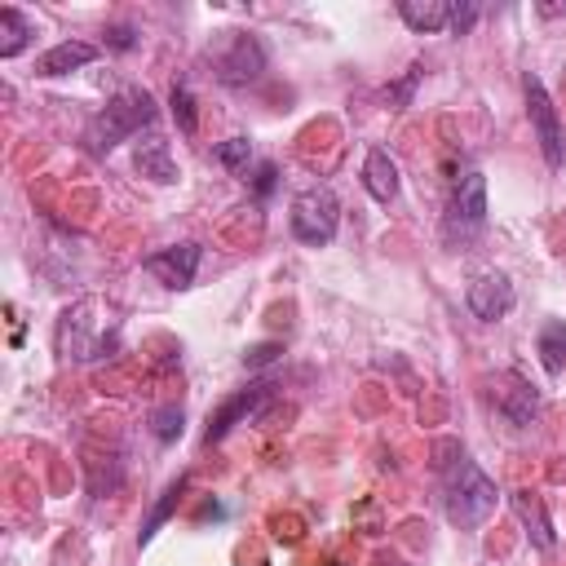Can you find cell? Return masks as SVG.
Instances as JSON below:
<instances>
[{"mask_svg":"<svg viewBox=\"0 0 566 566\" xmlns=\"http://www.w3.org/2000/svg\"><path fill=\"white\" fill-rule=\"evenodd\" d=\"M495 500H500V491H495V482L473 464V460H455L451 469H447V482H442V504H447V517H451V526H460V531H473V526H482L486 517H491V509H495Z\"/></svg>","mask_w":566,"mask_h":566,"instance_id":"3","label":"cell"},{"mask_svg":"<svg viewBox=\"0 0 566 566\" xmlns=\"http://www.w3.org/2000/svg\"><path fill=\"white\" fill-rule=\"evenodd\" d=\"M513 301H517V292H513L509 274H500V270H486V274H478V279L469 283V292H464V305H469V314H473V318H482V323H495V318H504V314L513 310Z\"/></svg>","mask_w":566,"mask_h":566,"instance_id":"10","label":"cell"},{"mask_svg":"<svg viewBox=\"0 0 566 566\" xmlns=\"http://www.w3.org/2000/svg\"><path fill=\"white\" fill-rule=\"evenodd\" d=\"M363 186H367V195L376 203L398 199V164L389 159V150H380V146L367 150V159H363Z\"/></svg>","mask_w":566,"mask_h":566,"instance_id":"12","label":"cell"},{"mask_svg":"<svg viewBox=\"0 0 566 566\" xmlns=\"http://www.w3.org/2000/svg\"><path fill=\"white\" fill-rule=\"evenodd\" d=\"M473 22H478V4H473V0H464V4L451 0V27H447V31H451V35H469Z\"/></svg>","mask_w":566,"mask_h":566,"instance_id":"22","label":"cell"},{"mask_svg":"<svg viewBox=\"0 0 566 566\" xmlns=\"http://www.w3.org/2000/svg\"><path fill=\"white\" fill-rule=\"evenodd\" d=\"M279 354H283V345H279V340H261V345H252V349L243 354V367H248V371H256V367L274 363Z\"/></svg>","mask_w":566,"mask_h":566,"instance_id":"23","label":"cell"},{"mask_svg":"<svg viewBox=\"0 0 566 566\" xmlns=\"http://www.w3.org/2000/svg\"><path fill=\"white\" fill-rule=\"evenodd\" d=\"M398 18L411 31L433 35V31H447L451 27V0H398Z\"/></svg>","mask_w":566,"mask_h":566,"instance_id":"13","label":"cell"},{"mask_svg":"<svg viewBox=\"0 0 566 566\" xmlns=\"http://www.w3.org/2000/svg\"><path fill=\"white\" fill-rule=\"evenodd\" d=\"M522 93H526V115H531L535 142H539V150H544V164H548V168H562V164H566V128H562V119H557V106H553L544 80L526 71Z\"/></svg>","mask_w":566,"mask_h":566,"instance_id":"6","label":"cell"},{"mask_svg":"<svg viewBox=\"0 0 566 566\" xmlns=\"http://www.w3.org/2000/svg\"><path fill=\"white\" fill-rule=\"evenodd\" d=\"M539 13H544V18H562V13H566V4H539Z\"/></svg>","mask_w":566,"mask_h":566,"instance_id":"27","label":"cell"},{"mask_svg":"<svg viewBox=\"0 0 566 566\" xmlns=\"http://www.w3.org/2000/svg\"><path fill=\"white\" fill-rule=\"evenodd\" d=\"M416 80H420V62H416V66H411V71H407V75H402L394 88H385V97H389V102L402 111V106L411 102V88H416Z\"/></svg>","mask_w":566,"mask_h":566,"instance_id":"24","label":"cell"},{"mask_svg":"<svg viewBox=\"0 0 566 566\" xmlns=\"http://www.w3.org/2000/svg\"><path fill=\"white\" fill-rule=\"evenodd\" d=\"M119 349V310L111 301L84 296L57 323V354L71 363H97Z\"/></svg>","mask_w":566,"mask_h":566,"instance_id":"1","label":"cell"},{"mask_svg":"<svg viewBox=\"0 0 566 566\" xmlns=\"http://www.w3.org/2000/svg\"><path fill=\"white\" fill-rule=\"evenodd\" d=\"M181 495H186V478H177V482L164 491V500L150 509V517H146V522H142V531H137V539H142V544H150V535H155V531H159V526L172 517V509L181 504Z\"/></svg>","mask_w":566,"mask_h":566,"instance_id":"18","label":"cell"},{"mask_svg":"<svg viewBox=\"0 0 566 566\" xmlns=\"http://www.w3.org/2000/svg\"><path fill=\"white\" fill-rule=\"evenodd\" d=\"M133 164H137L142 177H150V181H159V186L177 181V164H172V150H168L164 137H146V142H137Z\"/></svg>","mask_w":566,"mask_h":566,"instance_id":"14","label":"cell"},{"mask_svg":"<svg viewBox=\"0 0 566 566\" xmlns=\"http://www.w3.org/2000/svg\"><path fill=\"white\" fill-rule=\"evenodd\" d=\"M93 57H97V44H88V40H62L49 53L35 57V75H66V71L88 66Z\"/></svg>","mask_w":566,"mask_h":566,"instance_id":"11","label":"cell"},{"mask_svg":"<svg viewBox=\"0 0 566 566\" xmlns=\"http://www.w3.org/2000/svg\"><path fill=\"white\" fill-rule=\"evenodd\" d=\"M168 106H172V119H177V128H181L186 137H195V128H199V111H195V93H190L186 84H172V97H168Z\"/></svg>","mask_w":566,"mask_h":566,"instance_id":"19","label":"cell"},{"mask_svg":"<svg viewBox=\"0 0 566 566\" xmlns=\"http://www.w3.org/2000/svg\"><path fill=\"white\" fill-rule=\"evenodd\" d=\"M203 57H208L212 75H217L221 84H230V88L256 84L261 71H265V49H261V40H256L252 31H239V27L217 31V35L208 40Z\"/></svg>","mask_w":566,"mask_h":566,"instance_id":"4","label":"cell"},{"mask_svg":"<svg viewBox=\"0 0 566 566\" xmlns=\"http://www.w3.org/2000/svg\"><path fill=\"white\" fill-rule=\"evenodd\" d=\"M150 429L159 442H172L181 433V407H155L150 411Z\"/></svg>","mask_w":566,"mask_h":566,"instance_id":"21","label":"cell"},{"mask_svg":"<svg viewBox=\"0 0 566 566\" xmlns=\"http://www.w3.org/2000/svg\"><path fill=\"white\" fill-rule=\"evenodd\" d=\"M270 380H256V385H248V389H234L212 416H208V429H203V442L212 447V442H221L239 420H248V416H256L261 407H265V398H270Z\"/></svg>","mask_w":566,"mask_h":566,"instance_id":"9","label":"cell"},{"mask_svg":"<svg viewBox=\"0 0 566 566\" xmlns=\"http://www.w3.org/2000/svg\"><path fill=\"white\" fill-rule=\"evenodd\" d=\"M212 159H217L221 168H230V172H243L248 159H252V142H248V137H230V142H221V146L212 150Z\"/></svg>","mask_w":566,"mask_h":566,"instance_id":"20","label":"cell"},{"mask_svg":"<svg viewBox=\"0 0 566 566\" xmlns=\"http://www.w3.org/2000/svg\"><path fill=\"white\" fill-rule=\"evenodd\" d=\"M133 44H137V31H133V27H124V22H119V27H111V31H106V49L124 53V49H133Z\"/></svg>","mask_w":566,"mask_h":566,"instance_id":"26","label":"cell"},{"mask_svg":"<svg viewBox=\"0 0 566 566\" xmlns=\"http://www.w3.org/2000/svg\"><path fill=\"white\" fill-rule=\"evenodd\" d=\"M199 261H203V248H199V243H172V248L150 252V256L142 261V270H146L150 279H159L164 287L181 292V287H190V283H195Z\"/></svg>","mask_w":566,"mask_h":566,"instance_id":"8","label":"cell"},{"mask_svg":"<svg viewBox=\"0 0 566 566\" xmlns=\"http://www.w3.org/2000/svg\"><path fill=\"white\" fill-rule=\"evenodd\" d=\"M155 115H159V106H155V97H150L146 88H119V93L106 102V111H102V115L88 124V133H84L88 155H106V150H115V146L128 142L133 133L150 128Z\"/></svg>","mask_w":566,"mask_h":566,"instance_id":"2","label":"cell"},{"mask_svg":"<svg viewBox=\"0 0 566 566\" xmlns=\"http://www.w3.org/2000/svg\"><path fill=\"white\" fill-rule=\"evenodd\" d=\"M535 349H539L544 371H548V376H562V371H566V318H548V323L539 327Z\"/></svg>","mask_w":566,"mask_h":566,"instance_id":"16","label":"cell"},{"mask_svg":"<svg viewBox=\"0 0 566 566\" xmlns=\"http://www.w3.org/2000/svg\"><path fill=\"white\" fill-rule=\"evenodd\" d=\"M274 186H279V168H274L270 159H261V164H256V177H252V190H256V195L265 199V195H270Z\"/></svg>","mask_w":566,"mask_h":566,"instance_id":"25","label":"cell"},{"mask_svg":"<svg viewBox=\"0 0 566 566\" xmlns=\"http://www.w3.org/2000/svg\"><path fill=\"white\" fill-rule=\"evenodd\" d=\"M287 221H292V234H296L301 243L323 248V243H332V239H336L340 203H336V195H332L327 186H314V190H301V195L292 199Z\"/></svg>","mask_w":566,"mask_h":566,"instance_id":"5","label":"cell"},{"mask_svg":"<svg viewBox=\"0 0 566 566\" xmlns=\"http://www.w3.org/2000/svg\"><path fill=\"white\" fill-rule=\"evenodd\" d=\"M31 35H35L31 18H27L22 9L4 4V9H0V57H18V53L31 44Z\"/></svg>","mask_w":566,"mask_h":566,"instance_id":"15","label":"cell"},{"mask_svg":"<svg viewBox=\"0 0 566 566\" xmlns=\"http://www.w3.org/2000/svg\"><path fill=\"white\" fill-rule=\"evenodd\" d=\"M486 226V177L482 172H464L451 186V203H447V239H473Z\"/></svg>","mask_w":566,"mask_h":566,"instance_id":"7","label":"cell"},{"mask_svg":"<svg viewBox=\"0 0 566 566\" xmlns=\"http://www.w3.org/2000/svg\"><path fill=\"white\" fill-rule=\"evenodd\" d=\"M513 513H517V522L531 531V539H535L539 548H553V526H548L539 500H531V491H513Z\"/></svg>","mask_w":566,"mask_h":566,"instance_id":"17","label":"cell"}]
</instances>
